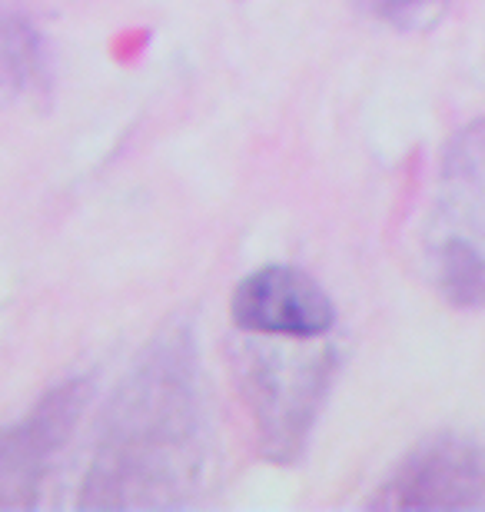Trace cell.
<instances>
[{
    "label": "cell",
    "mask_w": 485,
    "mask_h": 512,
    "mask_svg": "<svg viewBox=\"0 0 485 512\" xmlns=\"http://www.w3.org/2000/svg\"><path fill=\"white\" fill-rule=\"evenodd\" d=\"M87 393V380L60 383L37 399L20 423L0 433V509H30L37 503L40 483L67 443Z\"/></svg>",
    "instance_id": "4"
},
{
    "label": "cell",
    "mask_w": 485,
    "mask_h": 512,
    "mask_svg": "<svg viewBox=\"0 0 485 512\" xmlns=\"http://www.w3.org/2000/svg\"><path fill=\"white\" fill-rule=\"evenodd\" d=\"M373 509H482L485 506V446L469 436H439L399 463L383 489L369 499Z\"/></svg>",
    "instance_id": "3"
},
{
    "label": "cell",
    "mask_w": 485,
    "mask_h": 512,
    "mask_svg": "<svg viewBox=\"0 0 485 512\" xmlns=\"http://www.w3.org/2000/svg\"><path fill=\"white\" fill-rule=\"evenodd\" d=\"M296 343L290 336L243 333V346L236 353V376L250 403L263 453L276 463H290L303 453L336 366L329 346L319 350L313 340L306 350H293Z\"/></svg>",
    "instance_id": "2"
},
{
    "label": "cell",
    "mask_w": 485,
    "mask_h": 512,
    "mask_svg": "<svg viewBox=\"0 0 485 512\" xmlns=\"http://www.w3.org/2000/svg\"><path fill=\"white\" fill-rule=\"evenodd\" d=\"M240 333L290 336V340H323L333 330L336 310L326 290L296 266H260L243 276L230 303Z\"/></svg>",
    "instance_id": "5"
},
{
    "label": "cell",
    "mask_w": 485,
    "mask_h": 512,
    "mask_svg": "<svg viewBox=\"0 0 485 512\" xmlns=\"http://www.w3.org/2000/svg\"><path fill=\"white\" fill-rule=\"evenodd\" d=\"M44 80V54L34 27L0 17V97H20Z\"/></svg>",
    "instance_id": "6"
},
{
    "label": "cell",
    "mask_w": 485,
    "mask_h": 512,
    "mask_svg": "<svg viewBox=\"0 0 485 512\" xmlns=\"http://www.w3.org/2000/svg\"><path fill=\"white\" fill-rule=\"evenodd\" d=\"M210 459L200 373L187 330L163 333L103 416L84 509H163L190 503Z\"/></svg>",
    "instance_id": "1"
},
{
    "label": "cell",
    "mask_w": 485,
    "mask_h": 512,
    "mask_svg": "<svg viewBox=\"0 0 485 512\" xmlns=\"http://www.w3.org/2000/svg\"><path fill=\"white\" fill-rule=\"evenodd\" d=\"M363 4L373 10V14L389 20V24L412 27V24L429 20V14H436L446 0H363Z\"/></svg>",
    "instance_id": "7"
}]
</instances>
